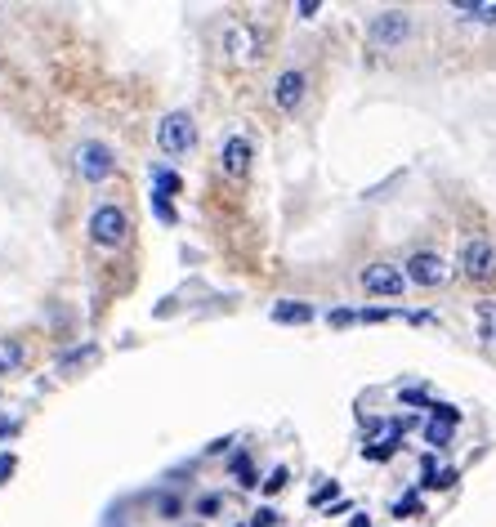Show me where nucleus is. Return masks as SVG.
Instances as JSON below:
<instances>
[{
	"label": "nucleus",
	"mask_w": 496,
	"mask_h": 527,
	"mask_svg": "<svg viewBox=\"0 0 496 527\" xmlns=\"http://www.w3.org/2000/svg\"><path fill=\"white\" fill-rule=\"evenodd\" d=\"M72 166L85 184H108V179L117 175V152H112L103 139H81L72 152Z\"/></svg>",
	"instance_id": "f03ea898"
},
{
	"label": "nucleus",
	"mask_w": 496,
	"mask_h": 527,
	"mask_svg": "<svg viewBox=\"0 0 496 527\" xmlns=\"http://www.w3.org/2000/svg\"><path fill=\"white\" fill-rule=\"evenodd\" d=\"M304 99H309V72L304 67H286L278 81H273V108L295 117L304 108Z\"/></svg>",
	"instance_id": "423d86ee"
},
{
	"label": "nucleus",
	"mask_w": 496,
	"mask_h": 527,
	"mask_svg": "<svg viewBox=\"0 0 496 527\" xmlns=\"http://www.w3.org/2000/svg\"><path fill=\"white\" fill-rule=\"evenodd\" d=\"M429 420H438V425H461V407H452V402H429Z\"/></svg>",
	"instance_id": "f3484780"
},
{
	"label": "nucleus",
	"mask_w": 496,
	"mask_h": 527,
	"mask_svg": "<svg viewBox=\"0 0 496 527\" xmlns=\"http://www.w3.org/2000/svg\"><path fill=\"white\" fill-rule=\"evenodd\" d=\"M228 474H233L242 487H260V478L251 474V456H246V452H233V461H228Z\"/></svg>",
	"instance_id": "2eb2a0df"
},
{
	"label": "nucleus",
	"mask_w": 496,
	"mask_h": 527,
	"mask_svg": "<svg viewBox=\"0 0 496 527\" xmlns=\"http://www.w3.org/2000/svg\"><path fill=\"white\" fill-rule=\"evenodd\" d=\"M403 273H407V282L412 286H443L447 282V264H443V255L438 251H412L407 255V264H403Z\"/></svg>",
	"instance_id": "0eeeda50"
},
{
	"label": "nucleus",
	"mask_w": 496,
	"mask_h": 527,
	"mask_svg": "<svg viewBox=\"0 0 496 527\" xmlns=\"http://www.w3.org/2000/svg\"><path fill=\"white\" fill-rule=\"evenodd\" d=\"M389 318H398L394 309H358V322L367 327V322H389Z\"/></svg>",
	"instance_id": "a878e982"
},
{
	"label": "nucleus",
	"mask_w": 496,
	"mask_h": 527,
	"mask_svg": "<svg viewBox=\"0 0 496 527\" xmlns=\"http://www.w3.org/2000/svg\"><path fill=\"white\" fill-rule=\"evenodd\" d=\"M421 514H425V505H421V492H416V487L403 501H394V519H421Z\"/></svg>",
	"instance_id": "dca6fc26"
},
{
	"label": "nucleus",
	"mask_w": 496,
	"mask_h": 527,
	"mask_svg": "<svg viewBox=\"0 0 496 527\" xmlns=\"http://www.w3.org/2000/svg\"><path fill=\"white\" fill-rule=\"evenodd\" d=\"M412 32H416V18L407 9H385V14H376L367 23V41L380 45V50H398L403 41H412Z\"/></svg>",
	"instance_id": "7ed1b4c3"
},
{
	"label": "nucleus",
	"mask_w": 496,
	"mask_h": 527,
	"mask_svg": "<svg viewBox=\"0 0 496 527\" xmlns=\"http://www.w3.org/2000/svg\"><path fill=\"white\" fill-rule=\"evenodd\" d=\"M23 362H27L23 340H18V335H0V380L14 376V371H23Z\"/></svg>",
	"instance_id": "f8f14e48"
},
{
	"label": "nucleus",
	"mask_w": 496,
	"mask_h": 527,
	"mask_svg": "<svg viewBox=\"0 0 496 527\" xmlns=\"http://www.w3.org/2000/svg\"><path fill=\"white\" fill-rule=\"evenodd\" d=\"M286 478H291V474H286V465H278V469H273V474L260 483V492H264V496H278L282 487H286Z\"/></svg>",
	"instance_id": "4be33fe9"
},
{
	"label": "nucleus",
	"mask_w": 496,
	"mask_h": 527,
	"mask_svg": "<svg viewBox=\"0 0 496 527\" xmlns=\"http://www.w3.org/2000/svg\"><path fill=\"white\" fill-rule=\"evenodd\" d=\"M456 14H470V18H479V23H496V5H483V0H461Z\"/></svg>",
	"instance_id": "a211bd4d"
},
{
	"label": "nucleus",
	"mask_w": 496,
	"mask_h": 527,
	"mask_svg": "<svg viewBox=\"0 0 496 527\" xmlns=\"http://www.w3.org/2000/svg\"><path fill=\"white\" fill-rule=\"evenodd\" d=\"M94 353H99V349H94V344H85V349H72V353H68V358H63V362H59V371H72V367H81V362H90V358H94Z\"/></svg>",
	"instance_id": "5701e85b"
},
{
	"label": "nucleus",
	"mask_w": 496,
	"mask_h": 527,
	"mask_svg": "<svg viewBox=\"0 0 496 527\" xmlns=\"http://www.w3.org/2000/svg\"><path fill=\"white\" fill-rule=\"evenodd\" d=\"M354 322H358V313H354V309H331V313H327V327H336V331L354 327Z\"/></svg>",
	"instance_id": "b1692460"
},
{
	"label": "nucleus",
	"mask_w": 496,
	"mask_h": 527,
	"mask_svg": "<svg viewBox=\"0 0 496 527\" xmlns=\"http://www.w3.org/2000/svg\"><path fill=\"white\" fill-rule=\"evenodd\" d=\"M278 523H282V514L269 510V505H260V510L251 514V527H278Z\"/></svg>",
	"instance_id": "393cba45"
},
{
	"label": "nucleus",
	"mask_w": 496,
	"mask_h": 527,
	"mask_svg": "<svg viewBox=\"0 0 496 527\" xmlns=\"http://www.w3.org/2000/svg\"><path fill=\"white\" fill-rule=\"evenodd\" d=\"M152 193L175 197V193H184V179H179L175 170H166V166H152Z\"/></svg>",
	"instance_id": "4468645a"
},
{
	"label": "nucleus",
	"mask_w": 496,
	"mask_h": 527,
	"mask_svg": "<svg viewBox=\"0 0 496 527\" xmlns=\"http://www.w3.org/2000/svg\"><path fill=\"white\" fill-rule=\"evenodd\" d=\"M456 483V469H438V492H443V487H452Z\"/></svg>",
	"instance_id": "2f4dec72"
},
{
	"label": "nucleus",
	"mask_w": 496,
	"mask_h": 527,
	"mask_svg": "<svg viewBox=\"0 0 496 527\" xmlns=\"http://www.w3.org/2000/svg\"><path fill=\"white\" fill-rule=\"evenodd\" d=\"M224 41H228V50H233V59H242V63H255V59H264L260 54V45L251 41V32H246V27H228L224 32Z\"/></svg>",
	"instance_id": "ddd939ff"
},
{
	"label": "nucleus",
	"mask_w": 496,
	"mask_h": 527,
	"mask_svg": "<svg viewBox=\"0 0 496 527\" xmlns=\"http://www.w3.org/2000/svg\"><path fill=\"white\" fill-rule=\"evenodd\" d=\"M416 425V416H407V420H394V429H389L380 443H367L362 447V461H371V465H385V461H394L398 452H403V438H407V429Z\"/></svg>",
	"instance_id": "9d476101"
},
{
	"label": "nucleus",
	"mask_w": 496,
	"mask_h": 527,
	"mask_svg": "<svg viewBox=\"0 0 496 527\" xmlns=\"http://www.w3.org/2000/svg\"><path fill=\"white\" fill-rule=\"evenodd\" d=\"M157 148L166 152V157H188V152L197 148V126L188 112H166L157 126Z\"/></svg>",
	"instance_id": "20e7f679"
},
{
	"label": "nucleus",
	"mask_w": 496,
	"mask_h": 527,
	"mask_svg": "<svg viewBox=\"0 0 496 527\" xmlns=\"http://www.w3.org/2000/svg\"><path fill=\"white\" fill-rule=\"evenodd\" d=\"M219 505H224V501H219V496L211 492V496H202V501H197V514H202V519H215Z\"/></svg>",
	"instance_id": "cd10ccee"
},
{
	"label": "nucleus",
	"mask_w": 496,
	"mask_h": 527,
	"mask_svg": "<svg viewBox=\"0 0 496 527\" xmlns=\"http://www.w3.org/2000/svg\"><path fill=\"white\" fill-rule=\"evenodd\" d=\"M157 514L166 523H175L179 514H184V501H179V496H170V492H157Z\"/></svg>",
	"instance_id": "6ab92c4d"
},
{
	"label": "nucleus",
	"mask_w": 496,
	"mask_h": 527,
	"mask_svg": "<svg viewBox=\"0 0 496 527\" xmlns=\"http://www.w3.org/2000/svg\"><path fill=\"white\" fill-rule=\"evenodd\" d=\"M224 447H233V438H215V443L206 447V452H211V456H219V452H224Z\"/></svg>",
	"instance_id": "473e14b6"
},
{
	"label": "nucleus",
	"mask_w": 496,
	"mask_h": 527,
	"mask_svg": "<svg viewBox=\"0 0 496 527\" xmlns=\"http://www.w3.org/2000/svg\"><path fill=\"white\" fill-rule=\"evenodd\" d=\"M425 443L443 452V447L452 443V425H438V420H429V425H425Z\"/></svg>",
	"instance_id": "aec40b11"
},
{
	"label": "nucleus",
	"mask_w": 496,
	"mask_h": 527,
	"mask_svg": "<svg viewBox=\"0 0 496 527\" xmlns=\"http://www.w3.org/2000/svg\"><path fill=\"white\" fill-rule=\"evenodd\" d=\"M349 527H371V519H367V514H354V519H349Z\"/></svg>",
	"instance_id": "72a5a7b5"
},
{
	"label": "nucleus",
	"mask_w": 496,
	"mask_h": 527,
	"mask_svg": "<svg viewBox=\"0 0 496 527\" xmlns=\"http://www.w3.org/2000/svg\"><path fill=\"white\" fill-rule=\"evenodd\" d=\"M318 0H300V5H295V14H300V18H313V14H318Z\"/></svg>",
	"instance_id": "7c9ffc66"
},
{
	"label": "nucleus",
	"mask_w": 496,
	"mask_h": 527,
	"mask_svg": "<svg viewBox=\"0 0 496 527\" xmlns=\"http://www.w3.org/2000/svg\"><path fill=\"white\" fill-rule=\"evenodd\" d=\"M273 322H278V327H304V322H313V304L278 300V304H273Z\"/></svg>",
	"instance_id": "9b49d317"
},
{
	"label": "nucleus",
	"mask_w": 496,
	"mask_h": 527,
	"mask_svg": "<svg viewBox=\"0 0 496 527\" xmlns=\"http://www.w3.org/2000/svg\"><path fill=\"white\" fill-rule=\"evenodd\" d=\"M403 402L407 407H429V394L425 389H403Z\"/></svg>",
	"instance_id": "c85d7f7f"
},
{
	"label": "nucleus",
	"mask_w": 496,
	"mask_h": 527,
	"mask_svg": "<svg viewBox=\"0 0 496 527\" xmlns=\"http://www.w3.org/2000/svg\"><path fill=\"white\" fill-rule=\"evenodd\" d=\"M358 282H362V291L367 295H403V286H407V273L398 264H367L358 273Z\"/></svg>",
	"instance_id": "6e6552de"
},
{
	"label": "nucleus",
	"mask_w": 496,
	"mask_h": 527,
	"mask_svg": "<svg viewBox=\"0 0 496 527\" xmlns=\"http://www.w3.org/2000/svg\"><path fill=\"white\" fill-rule=\"evenodd\" d=\"M14 452H5V456H0V483H9V474H14Z\"/></svg>",
	"instance_id": "c756f323"
},
{
	"label": "nucleus",
	"mask_w": 496,
	"mask_h": 527,
	"mask_svg": "<svg viewBox=\"0 0 496 527\" xmlns=\"http://www.w3.org/2000/svg\"><path fill=\"white\" fill-rule=\"evenodd\" d=\"M152 215H157L161 224H175V206H170L166 193H152Z\"/></svg>",
	"instance_id": "412c9836"
},
{
	"label": "nucleus",
	"mask_w": 496,
	"mask_h": 527,
	"mask_svg": "<svg viewBox=\"0 0 496 527\" xmlns=\"http://www.w3.org/2000/svg\"><path fill=\"white\" fill-rule=\"evenodd\" d=\"M340 496V483H327V487H318V492L309 496V505H327V501H336Z\"/></svg>",
	"instance_id": "bb28decb"
},
{
	"label": "nucleus",
	"mask_w": 496,
	"mask_h": 527,
	"mask_svg": "<svg viewBox=\"0 0 496 527\" xmlns=\"http://www.w3.org/2000/svg\"><path fill=\"white\" fill-rule=\"evenodd\" d=\"M85 233H90L94 246H103V251H117V246H126V237H130V215L121 206H112V201H103V206L90 210V224H85Z\"/></svg>",
	"instance_id": "f257e3e1"
},
{
	"label": "nucleus",
	"mask_w": 496,
	"mask_h": 527,
	"mask_svg": "<svg viewBox=\"0 0 496 527\" xmlns=\"http://www.w3.org/2000/svg\"><path fill=\"white\" fill-rule=\"evenodd\" d=\"M251 161H255V143L246 139V134H228V139L219 143V166H224V175L246 179L251 175Z\"/></svg>",
	"instance_id": "1a4fd4ad"
},
{
	"label": "nucleus",
	"mask_w": 496,
	"mask_h": 527,
	"mask_svg": "<svg viewBox=\"0 0 496 527\" xmlns=\"http://www.w3.org/2000/svg\"><path fill=\"white\" fill-rule=\"evenodd\" d=\"M456 268H461L465 282H479V286L496 282V246L483 242V237H474V242L461 246V260H456Z\"/></svg>",
	"instance_id": "39448f33"
}]
</instances>
